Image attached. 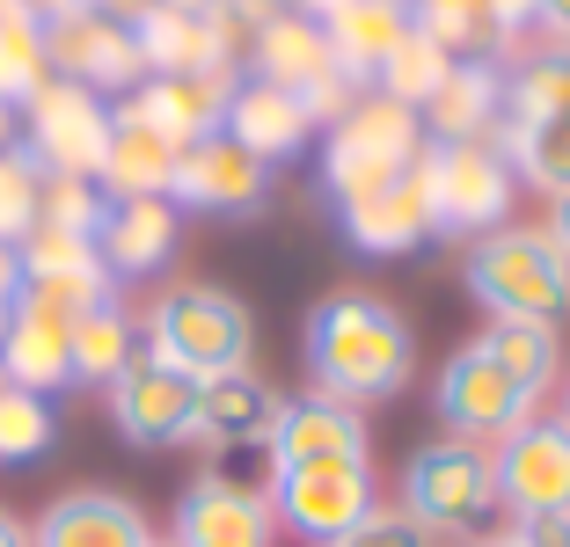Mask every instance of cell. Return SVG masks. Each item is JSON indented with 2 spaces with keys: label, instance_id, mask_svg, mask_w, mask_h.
<instances>
[{
  "label": "cell",
  "instance_id": "cell-16",
  "mask_svg": "<svg viewBox=\"0 0 570 547\" xmlns=\"http://www.w3.org/2000/svg\"><path fill=\"white\" fill-rule=\"evenodd\" d=\"M22 299L45 307V315L81 321L88 307L118 299V278H110V263L96 256V241H73V233L37 227L30 241H22Z\"/></svg>",
  "mask_w": 570,
  "mask_h": 547
},
{
  "label": "cell",
  "instance_id": "cell-32",
  "mask_svg": "<svg viewBox=\"0 0 570 547\" xmlns=\"http://www.w3.org/2000/svg\"><path fill=\"white\" fill-rule=\"evenodd\" d=\"M410 22H417L446 59H498L504 67V59L520 51L498 22L483 16V0H410Z\"/></svg>",
  "mask_w": 570,
  "mask_h": 547
},
{
  "label": "cell",
  "instance_id": "cell-35",
  "mask_svg": "<svg viewBox=\"0 0 570 547\" xmlns=\"http://www.w3.org/2000/svg\"><path fill=\"white\" fill-rule=\"evenodd\" d=\"M51 438H59V416H51V401L30 395V387H0V467L45 460Z\"/></svg>",
  "mask_w": 570,
  "mask_h": 547
},
{
  "label": "cell",
  "instance_id": "cell-13",
  "mask_svg": "<svg viewBox=\"0 0 570 547\" xmlns=\"http://www.w3.org/2000/svg\"><path fill=\"white\" fill-rule=\"evenodd\" d=\"M498 460V497H504V518H549V511H570V424L563 416H527L520 431H504L490 446Z\"/></svg>",
  "mask_w": 570,
  "mask_h": 547
},
{
  "label": "cell",
  "instance_id": "cell-31",
  "mask_svg": "<svg viewBox=\"0 0 570 547\" xmlns=\"http://www.w3.org/2000/svg\"><path fill=\"white\" fill-rule=\"evenodd\" d=\"M504 117H570V44L541 37L504 59Z\"/></svg>",
  "mask_w": 570,
  "mask_h": 547
},
{
  "label": "cell",
  "instance_id": "cell-17",
  "mask_svg": "<svg viewBox=\"0 0 570 547\" xmlns=\"http://www.w3.org/2000/svg\"><path fill=\"white\" fill-rule=\"evenodd\" d=\"M168 547H278V511H271L264 489L198 475L184 497H176Z\"/></svg>",
  "mask_w": 570,
  "mask_h": 547
},
{
  "label": "cell",
  "instance_id": "cell-43",
  "mask_svg": "<svg viewBox=\"0 0 570 547\" xmlns=\"http://www.w3.org/2000/svg\"><path fill=\"white\" fill-rule=\"evenodd\" d=\"M549 241L570 256V198H556V205H549Z\"/></svg>",
  "mask_w": 570,
  "mask_h": 547
},
{
  "label": "cell",
  "instance_id": "cell-51",
  "mask_svg": "<svg viewBox=\"0 0 570 547\" xmlns=\"http://www.w3.org/2000/svg\"><path fill=\"white\" fill-rule=\"evenodd\" d=\"M0 329H8V315H0Z\"/></svg>",
  "mask_w": 570,
  "mask_h": 547
},
{
  "label": "cell",
  "instance_id": "cell-39",
  "mask_svg": "<svg viewBox=\"0 0 570 547\" xmlns=\"http://www.w3.org/2000/svg\"><path fill=\"white\" fill-rule=\"evenodd\" d=\"M483 16L498 22V30L512 37V44H520V37H534V22H541V0H483Z\"/></svg>",
  "mask_w": 570,
  "mask_h": 547
},
{
  "label": "cell",
  "instance_id": "cell-45",
  "mask_svg": "<svg viewBox=\"0 0 570 547\" xmlns=\"http://www.w3.org/2000/svg\"><path fill=\"white\" fill-rule=\"evenodd\" d=\"M0 547H30V526H22L8 504H0Z\"/></svg>",
  "mask_w": 570,
  "mask_h": 547
},
{
  "label": "cell",
  "instance_id": "cell-18",
  "mask_svg": "<svg viewBox=\"0 0 570 547\" xmlns=\"http://www.w3.org/2000/svg\"><path fill=\"white\" fill-rule=\"evenodd\" d=\"M278 387L264 372H213L198 380V424H190V446L205 452H271V424H278Z\"/></svg>",
  "mask_w": 570,
  "mask_h": 547
},
{
  "label": "cell",
  "instance_id": "cell-4",
  "mask_svg": "<svg viewBox=\"0 0 570 547\" xmlns=\"http://www.w3.org/2000/svg\"><path fill=\"white\" fill-rule=\"evenodd\" d=\"M461 285L490 321H541V329L570 321V256L549 241V227H498L469 241Z\"/></svg>",
  "mask_w": 570,
  "mask_h": 547
},
{
  "label": "cell",
  "instance_id": "cell-14",
  "mask_svg": "<svg viewBox=\"0 0 570 547\" xmlns=\"http://www.w3.org/2000/svg\"><path fill=\"white\" fill-rule=\"evenodd\" d=\"M271 198V168L256 161L242 139L213 132V139H190L176 153V182H168V205L176 212H213V219H249L264 212Z\"/></svg>",
  "mask_w": 570,
  "mask_h": 547
},
{
  "label": "cell",
  "instance_id": "cell-34",
  "mask_svg": "<svg viewBox=\"0 0 570 547\" xmlns=\"http://www.w3.org/2000/svg\"><path fill=\"white\" fill-rule=\"evenodd\" d=\"M446 67H453V59L417 30V22H410V37L381 59V73H373L366 96H387V102H403V110H424V102H432V88L446 81Z\"/></svg>",
  "mask_w": 570,
  "mask_h": 547
},
{
  "label": "cell",
  "instance_id": "cell-22",
  "mask_svg": "<svg viewBox=\"0 0 570 547\" xmlns=\"http://www.w3.org/2000/svg\"><path fill=\"white\" fill-rule=\"evenodd\" d=\"M219 132L242 139L264 168H278V161H301V153L315 147V117H307L301 96H285V88L249 81V73H242V81L227 88V117H219Z\"/></svg>",
  "mask_w": 570,
  "mask_h": 547
},
{
  "label": "cell",
  "instance_id": "cell-29",
  "mask_svg": "<svg viewBox=\"0 0 570 547\" xmlns=\"http://www.w3.org/2000/svg\"><path fill=\"white\" fill-rule=\"evenodd\" d=\"M498 147L520 176V190H541V198H570V117H504Z\"/></svg>",
  "mask_w": 570,
  "mask_h": 547
},
{
  "label": "cell",
  "instance_id": "cell-25",
  "mask_svg": "<svg viewBox=\"0 0 570 547\" xmlns=\"http://www.w3.org/2000/svg\"><path fill=\"white\" fill-rule=\"evenodd\" d=\"M424 139L446 147V139H498V117H504V67L498 59H453L446 81L432 88L424 102Z\"/></svg>",
  "mask_w": 570,
  "mask_h": 547
},
{
  "label": "cell",
  "instance_id": "cell-40",
  "mask_svg": "<svg viewBox=\"0 0 570 547\" xmlns=\"http://www.w3.org/2000/svg\"><path fill=\"white\" fill-rule=\"evenodd\" d=\"M512 540H520V547H570V511H549V518H512Z\"/></svg>",
  "mask_w": 570,
  "mask_h": 547
},
{
  "label": "cell",
  "instance_id": "cell-12",
  "mask_svg": "<svg viewBox=\"0 0 570 547\" xmlns=\"http://www.w3.org/2000/svg\"><path fill=\"white\" fill-rule=\"evenodd\" d=\"M102 395H110V424H118L125 446H139V452L190 446V424H198V380L190 372H176V365L139 350Z\"/></svg>",
  "mask_w": 570,
  "mask_h": 547
},
{
  "label": "cell",
  "instance_id": "cell-8",
  "mask_svg": "<svg viewBox=\"0 0 570 547\" xmlns=\"http://www.w3.org/2000/svg\"><path fill=\"white\" fill-rule=\"evenodd\" d=\"M424 182H432V233L483 241V233L512 227L520 176H512V161H504L498 139H446V147H432Z\"/></svg>",
  "mask_w": 570,
  "mask_h": 547
},
{
  "label": "cell",
  "instance_id": "cell-50",
  "mask_svg": "<svg viewBox=\"0 0 570 547\" xmlns=\"http://www.w3.org/2000/svg\"><path fill=\"white\" fill-rule=\"evenodd\" d=\"M469 547H520V540H512V526H504V533H490V540H469Z\"/></svg>",
  "mask_w": 570,
  "mask_h": 547
},
{
  "label": "cell",
  "instance_id": "cell-38",
  "mask_svg": "<svg viewBox=\"0 0 570 547\" xmlns=\"http://www.w3.org/2000/svg\"><path fill=\"white\" fill-rule=\"evenodd\" d=\"M322 547H439V540L403 511V504H381L373 518H358L352 533H336V540H322Z\"/></svg>",
  "mask_w": 570,
  "mask_h": 547
},
{
  "label": "cell",
  "instance_id": "cell-7",
  "mask_svg": "<svg viewBox=\"0 0 570 547\" xmlns=\"http://www.w3.org/2000/svg\"><path fill=\"white\" fill-rule=\"evenodd\" d=\"M249 81H271V88H285V96H301L322 132L366 96V88H352L336 73L322 22L301 16V8H271L264 22H249Z\"/></svg>",
  "mask_w": 570,
  "mask_h": 547
},
{
  "label": "cell",
  "instance_id": "cell-11",
  "mask_svg": "<svg viewBox=\"0 0 570 547\" xmlns=\"http://www.w3.org/2000/svg\"><path fill=\"white\" fill-rule=\"evenodd\" d=\"M22 153H30L45 176H81L96 182L102 168V147H110V102L88 96V88L73 81H45L30 102H22Z\"/></svg>",
  "mask_w": 570,
  "mask_h": 547
},
{
  "label": "cell",
  "instance_id": "cell-3",
  "mask_svg": "<svg viewBox=\"0 0 570 547\" xmlns=\"http://www.w3.org/2000/svg\"><path fill=\"white\" fill-rule=\"evenodd\" d=\"M403 511L432 533L439 547H469V540H490L504 533V497H498V460L490 446L475 438H424L417 452L403 460Z\"/></svg>",
  "mask_w": 570,
  "mask_h": 547
},
{
  "label": "cell",
  "instance_id": "cell-15",
  "mask_svg": "<svg viewBox=\"0 0 570 547\" xmlns=\"http://www.w3.org/2000/svg\"><path fill=\"white\" fill-rule=\"evenodd\" d=\"M139 37V59L147 73H168V81H213V73H235V51H242V22L227 8L213 16H184V8H139L132 16Z\"/></svg>",
  "mask_w": 570,
  "mask_h": 547
},
{
  "label": "cell",
  "instance_id": "cell-19",
  "mask_svg": "<svg viewBox=\"0 0 570 547\" xmlns=\"http://www.w3.org/2000/svg\"><path fill=\"white\" fill-rule=\"evenodd\" d=\"M301 460H373L366 409L330 395H285L278 424H271V467H301Z\"/></svg>",
  "mask_w": 570,
  "mask_h": 547
},
{
  "label": "cell",
  "instance_id": "cell-24",
  "mask_svg": "<svg viewBox=\"0 0 570 547\" xmlns=\"http://www.w3.org/2000/svg\"><path fill=\"white\" fill-rule=\"evenodd\" d=\"M0 380L30 387V395H45V401L59 395V387H73V321L16 299V315L0 329Z\"/></svg>",
  "mask_w": 570,
  "mask_h": 547
},
{
  "label": "cell",
  "instance_id": "cell-6",
  "mask_svg": "<svg viewBox=\"0 0 570 547\" xmlns=\"http://www.w3.org/2000/svg\"><path fill=\"white\" fill-rule=\"evenodd\" d=\"M424 153H432V139H424L417 110H403L387 96H358L322 139V198H330V212L358 205L373 190H387L395 176H410Z\"/></svg>",
  "mask_w": 570,
  "mask_h": 547
},
{
  "label": "cell",
  "instance_id": "cell-9",
  "mask_svg": "<svg viewBox=\"0 0 570 547\" xmlns=\"http://www.w3.org/2000/svg\"><path fill=\"white\" fill-rule=\"evenodd\" d=\"M264 497L278 511V533L322 547L381 511V475H373V460H301V467H271Z\"/></svg>",
  "mask_w": 570,
  "mask_h": 547
},
{
  "label": "cell",
  "instance_id": "cell-21",
  "mask_svg": "<svg viewBox=\"0 0 570 547\" xmlns=\"http://www.w3.org/2000/svg\"><path fill=\"white\" fill-rule=\"evenodd\" d=\"M30 547H154V518L118 489H67L37 511Z\"/></svg>",
  "mask_w": 570,
  "mask_h": 547
},
{
  "label": "cell",
  "instance_id": "cell-49",
  "mask_svg": "<svg viewBox=\"0 0 570 547\" xmlns=\"http://www.w3.org/2000/svg\"><path fill=\"white\" fill-rule=\"evenodd\" d=\"M0 147H16V110L0 102Z\"/></svg>",
  "mask_w": 570,
  "mask_h": 547
},
{
  "label": "cell",
  "instance_id": "cell-33",
  "mask_svg": "<svg viewBox=\"0 0 570 547\" xmlns=\"http://www.w3.org/2000/svg\"><path fill=\"white\" fill-rule=\"evenodd\" d=\"M45 81H51V67H45V16L22 8V0H0V102L22 110Z\"/></svg>",
  "mask_w": 570,
  "mask_h": 547
},
{
  "label": "cell",
  "instance_id": "cell-36",
  "mask_svg": "<svg viewBox=\"0 0 570 547\" xmlns=\"http://www.w3.org/2000/svg\"><path fill=\"white\" fill-rule=\"evenodd\" d=\"M37 205H45V168L16 139V147H0V241L8 249H22L37 233Z\"/></svg>",
  "mask_w": 570,
  "mask_h": 547
},
{
  "label": "cell",
  "instance_id": "cell-44",
  "mask_svg": "<svg viewBox=\"0 0 570 547\" xmlns=\"http://www.w3.org/2000/svg\"><path fill=\"white\" fill-rule=\"evenodd\" d=\"M271 8H285V0H227V16H235V22H264Z\"/></svg>",
  "mask_w": 570,
  "mask_h": 547
},
{
  "label": "cell",
  "instance_id": "cell-23",
  "mask_svg": "<svg viewBox=\"0 0 570 547\" xmlns=\"http://www.w3.org/2000/svg\"><path fill=\"white\" fill-rule=\"evenodd\" d=\"M176 241H184V212H176L168 198H110V205H102L96 256L110 263V278H118V285L168 270Z\"/></svg>",
  "mask_w": 570,
  "mask_h": 547
},
{
  "label": "cell",
  "instance_id": "cell-30",
  "mask_svg": "<svg viewBox=\"0 0 570 547\" xmlns=\"http://www.w3.org/2000/svg\"><path fill=\"white\" fill-rule=\"evenodd\" d=\"M139 350H147L139 344V315L125 307V299L88 307V315L73 321V387H110Z\"/></svg>",
  "mask_w": 570,
  "mask_h": 547
},
{
  "label": "cell",
  "instance_id": "cell-26",
  "mask_svg": "<svg viewBox=\"0 0 570 547\" xmlns=\"http://www.w3.org/2000/svg\"><path fill=\"white\" fill-rule=\"evenodd\" d=\"M227 88H235V73H213V81H168V73H147V81L125 96V110H132L147 132H161L168 147H190V139L219 132Z\"/></svg>",
  "mask_w": 570,
  "mask_h": 547
},
{
  "label": "cell",
  "instance_id": "cell-28",
  "mask_svg": "<svg viewBox=\"0 0 570 547\" xmlns=\"http://www.w3.org/2000/svg\"><path fill=\"white\" fill-rule=\"evenodd\" d=\"M176 153L161 132H147L132 110H110V147H102V168H96V190L102 198H168V182H176Z\"/></svg>",
  "mask_w": 570,
  "mask_h": 547
},
{
  "label": "cell",
  "instance_id": "cell-5",
  "mask_svg": "<svg viewBox=\"0 0 570 547\" xmlns=\"http://www.w3.org/2000/svg\"><path fill=\"white\" fill-rule=\"evenodd\" d=\"M139 344L147 358L176 365L190 380H213V372H242L256 350V321L227 285H205V278H184V285H161L139 315Z\"/></svg>",
  "mask_w": 570,
  "mask_h": 547
},
{
  "label": "cell",
  "instance_id": "cell-52",
  "mask_svg": "<svg viewBox=\"0 0 570 547\" xmlns=\"http://www.w3.org/2000/svg\"><path fill=\"white\" fill-rule=\"evenodd\" d=\"M154 547H168V540H154Z\"/></svg>",
  "mask_w": 570,
  "mask_h": 547
},
{
  "label": "cell",
  "instance_id": "cell-48",
  "mask_svg": "<svg viewBox=\"0 0 570 547\" xmlns=\"http://www.w3.org/2000/svg\"><path fill=\"white\" fill-rule=\"evenodd\" d=\"M556 416L570 424V358H563V372H556Z\"/></svg>",
  "mask_w": 570,
  "mask_h": 547
},
{
  "label": "cell",
  "instance_id": "cell-46",
  "mask_svg": "<svg viewBox=\"0 0 570 547\" xmlns=\"http://www.w3.org/2000/svg\"><path fill=\"white\" fill-rule=\"evenodd\" d=\"M154 8H184V16H213V8H227V0H154Z\"/></svg>",
  "mask_w": 570,
  "mask_h": 547
},
{
  "label": "cell",
  "instance_id": "cell-37",
  "mask_svg": "<svg viewBox=\"0 0 570 547\" xmlns=\"http://www.w3.org/2000/svg\"><path fill=\"white\" fill-rule=\"evenodd\" d=\"M102 205H110V198H102L96 182H81V176H45V205H37V227L73 233V241H96Z\"/></svg>",
  "mask_w": 570,
  "mask_h": 547
},
{
  "label": "cell",
  "instance_id": "cell-1",
  "mask_svg": "<svg viewBox=\"0 0 570 547\" xmlns=\"http://www.w3.org/2000/svg\"><path fill=\"white\" fill-rule=\"evenodd\" d=\"M563 372V329L541 321H483L469 344L439 365L432 409L453 438L498 446L504 431H520L527 416H541V401L556 395Z\"/></svg>",
  "mask_w": 570,
  "mask_h": 547
},
{
  "label": "cell",
  "instance_id": "cell-41",
  "mask_svg": "<svg viewBox=\"0 0 570 547\" xmlns=\"http://www.w3.org/2000/svg\"><path fill=\"white\" fill-rule=\"evenodd\" d=\"M16 299H22V249L0 241V315H16Z\"/></svg>",
  "mask_w": 570,
  "mask_h": 547
},
{
  "label": "cell",
  "instance_id": "cell-27",
  "mask_svg": "<svg viewBox=\"0 0 570 547\" xmlns=\"http://www.w3.org/2000/svg\"><path fill=\"white\" fill-rule=\"evenodd\" d=\"M322 37H330L336 73L352 88H373L381 59L410 37V0H344V8L322 22Z\"/></svg>",
  "mask_w": 570,
  "mask_h": 547
},
{
  "label": "cell",
  "instance_id": "cell-20",
  "mask_svg": "<svg viewBox=\"0 0 570 547\" xmlns=\"http://www.w3.org/2000/svg\"><path fill=\"white\" fill-rule=\"evenodd\" d=\"M432 161V153H424ZM424 161L410 168V176H395L387 190H373V198L358 205H336V227H344V241L366 256H410L432 241V182H424Z\"/></svg>",
  "mask_w": 570,
  "mask_h": 547
},
{
  "label": "cell",
  "instance_id": "cell-42",
  "mask_svg": "<svg viewBox=\"0 0 570 547\" xmlns=\"http://www.w3.org/2000/svg\"><path fill=\"white\" fill-rule=\"evenodd\" d=\"M549 44H570V0H541V22H534Z\"/></svg>",
  "mask_w": 570,
  "mask_h": 547
},
{
  "label": "cell",
  "instance_id": "cell-2",
  "mask_svg": "<svg viewBox=\"0 0 570 547\" xmlns=\"http://www.w3.org/2000/svg\"><path fill=\"white\" fill-rule=\"evenodd\" d=\"M301 350H307V380L315 395L330 401H395L417 372V329H410L403 307H387L381 292H330L307 307V329H301Z\"/></svg>",
  "mask_w": 570,
  "mask_h": 547
},
{
  "label": "cell",
  "instance_id": "cell-10",
  "mask_svg": "<svg viewBox=\"0 0 570 547\" xmlns=\"http://www.w3.org/2000/svg\"><path fill=\"white\" fill-rule=\"evenodd\" d=\"M45 67H51V81H73V88H88V96H102V102L110 96L125 102L139 81H147V59H139L132 22L102 16L96 0L45 22Z\"/></svg>",
  "mask_w": 570,
  "mask_h": 547
},
{
  "label": "cell",
  "instance_id": "cell-47",
  "mask_svg": "<svg viewBox=\"0 0 570 547\" xmlns=\"http://www.w3.org/2000/svg\"><path fill=\"white\" fill-rule=\"evenodd\" d=\"M22 8H37V16L51 22V16H67V8H88V0H22Z\"/></svg>",
  "mask_w": 570,
  "mask_h": 547
}]
</instances>
